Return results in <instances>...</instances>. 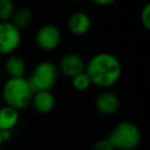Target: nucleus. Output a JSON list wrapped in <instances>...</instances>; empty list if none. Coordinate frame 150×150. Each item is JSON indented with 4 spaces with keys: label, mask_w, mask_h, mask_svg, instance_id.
<instances>
[{
    "label": "nucleus",
    "mask_w": 150,
    "mask_h": 150,
    "mask_svg": "<svg viewBox=\"0 0 150 150\" xmlns=\"http://www.w3.org/2000/svg\"><path fill=\"white\" fill-rule=\"evenodd\" d=\"M11 19V23L21 32L22 29H26L28 26H30L33 21V13L27 7H20L14 11Z\"/></svg>",
    "instance_id": "obj_13"
},
{
    "label": "nucleus",
    "mask_w": 150,
    "mask_h": 150,
    "mask_svg": "<svg viewBox=\"0 0 150 150\" xmlns=\"http://www.w3.org/2000/svg\"><path fill=\"white\" fill-rule=\"evenodd\" d=\"M91 150H115V149L112 148V145L110 144V142H109L107 138H104V139H98V141H96V142L93 144Z\"/></svg>",
    "instance_id": "obj_17"
},
{
    "label": "nucleus",
    "mask_w": 150,
    "mask_h": 150,
    "mask_svg": "<svg viewBox=\"0 0 150 150\" xmlns=\"http://www.w3.org/2000/svg\"><path fill=\"white\" fill-rule=\"evenodd\" d=\"M30 104L40 114H49L56 104L55 96L52 91H36L33 94Z\"/></svg>",
    "instance_id": "obj_10"
},
{
    "label": "nucleus",
    "mask_w": 150,
    "mask_h": 150,
    "mask_svg": "<svg viewBox=\"0 0 150 150\" xmlns=\"http://www.w3.org/2000/svg\"><path fill=\"white\" fill-rule=\"evenodd\" d=\"M5 71L9 77H25L26 73V62L25 60L16 54H11L5 60Z\"/></svg>",
    "instance_id": "obj_11"
},
{
    "label": "nucleus",
    "mask_w": 150,
    "mask_h": 150,
    "mask_svg": "<svg viewBox=\"0 0 150 150\" xmlns=\"http://www.w3.org/2000/svg\"><path fill=\"white\" fill-rule=\"evenodd\" d=\"M14 11V4L11 0H0V22L9 21Z\"/></svg>",
    "instance_id": "obj_15"
},
{
    "label": "nucleus",
    "mask_w": 150,
    "mask_h": 150,
    "mask_svg": "<svg viewBox=\"0 0 150 150\" xmlns=\"http://www.w3.org/2000/svg\"><path fill=\"white\" fill-rule=\"evenodd\" d=\"M70 80H71V86H73V88H75V89L79 90V91L87 90V89L91 86V82H90L88 75H87L84 71L81 73V74H79V75H76V76H74V77L70 79Z\"/></svg>",
    "instance_id": "obj_14"
},
{
    "label": "nucleus",
    "mask_w": 150,
    "mask_h": 150,
    "mask_svg": "<svg viewBox=\"0 0 150 150\" xmlns=\"http://www.w3.org/2000/svg\"><path fill=\"white\" fill-rule=\"evenodd\" d=\"M107 139L115 150H134L141 144L142 132L135 123L122 121L111 129Z\"/></svg>",
    "instance_id": "obj_3"
},
{
    "label": "nucleus",
    "mask_w": 150,
    "mask_h": 150,
    "mask_svg": "<svg viewBox=\"0 0 150 150\" xmlns=\"http://www.w3.org/2000/svg\"><path fill=\"white\" fill-rule=\"evenodd\" d=\"M93 4H95L97 6H101V7H107V6L112 5L114 0H95V1H93Z\"/></svg>",
    "instance_id": "obj_18"
},
{
    "label": "nucleus",
    "mask_w": 150,
    "mask_h": 150,
    "mask_svg": "<svg viewBox=\"0 0 150 150\" xmlns=\"http://www.w3.org/2000/svg\"><path fill=\"white\" fill-rule=\"evenodd\" d=\"M95 108L102 115H112L117 111L120 107V100L112 91H102L95 98Z\"/></svg>",
    "instance_id": "obj_9"
},
{
    "label": "nucleus",
    "mask_w": 150,
    "mask_h": 150,
    "mask_svg": "<svg viewBox=\"0 0 150 150\" xmlns=\"http://www.w3.org/2000/svg\"><path fill=\"white\" fill-rule=\"evenodd\" d=\"M84 73L88 75L91 84L100 88H110L120 80L122 64L114 54L102 52L93 55L86 62Z\"/></svg>",
    "instance_id": "obj_1"
},
{
    "label": "nucleus",
    "mask_w": 150,
    "mask_h": 150,
    "mask_svg": "<svg viewBox=\"0 0 150 150\" xmlns=\"http://www.w3.org/2000/svg\"><path fill=\"white\" fill-rule=\"evenodd\" d=\"M21 43V32L11 21L0 22V55L13 54Z\"/></svg>",
    "instance_id": "obj_5"
},
{
    "label": "nucleus",
    "mask_w": 150,
    "mask_h": 150,
    "mask_svg": "<svg viewBox=\"0 0 150 150\" xmlns=\"http://www.w3.org/2000/svg\"><path fill=\"white\" fill-rule=\"evenodd\" d=\"M35 42L42 50L50 52L59 47L61 42V32L57 26L46 23L41 26L35 34Z\"/></svg>",
    "instance_id": "obj_6"
},
{
    "label": "nucleus",
    "mask_w": 150,
    "mask_h": 150,
    "mask_svg": "<svg viewBox=\"0 0 150 150\" xmlns=\"http://www.w3.org/2000/svg\"><path fill=\"white\" fill-rule=\"evenodd\" d=\"M139 19H141V23L143 25V27L145 29H150V4H146L142 8Z\"/></svg>",
    "instance_id": "obj_16"
},
{
    "label": "nucleus",
    "mask_w": 150,
    "mask_h": 150,
    "mask_svg": "<svg viewBox=\"0 0 150 150\" xmlns=\"http://www.w3.org/2000/svg\"><path fill=\"white\" fill-rule=\"evenodd\" d=\"M57 79H59L57 66L50 61H41L33 68L27 81L32 90L36 93V91H50V89L56 84Z\"/></svg>",
    "instance_id": "obj_4"
},
{
    "label": "nucleus",
    "mask_w": 150,
    "mask_h": 150,
    "mask_svg": "<svg viewBox=\"0 0 150 150\" xmlns=\"http://www.w3.org/2000/svg\"><path fill=\"white\" fill-rule=\"evenodd\" d=\"M90 26H91L90 16L82 11L73 12L67 20L68 30L73 35H77V36L84 35L90 29Z\"/></svg>",
    "instance_id": "obj_8"
},
{
    "label": "nucleus",
    "mask_w": 150,
    "mask_h": 150,
    "mask_svg": "<svg viewBox=\"0 0 150 150\" xmlns=\"http://www.w3.org/2000/svg\"><path fill=\"white\" fill-rule=\"evenodd\" d=\"M19 118L18 110L8 105L0 107V131H11L18 124Z\"/></svg>",
    "instance_id": "obj_12"
},
{
    "label": "nucleus",
    "mask_w": 150,
    "mask_h": 150,
    "mask_svg": "<svg viewBox=\"0 0 150 150\" xmlns=\"http://www.w3.org/2000/svg\"><path fill=\"white\" fill-rule=\"evenodd\" d=\"M2 144H4V139H2V136H1V131H0V148L2 146Z\"/></svg>",
    "instance_id": "obj_19"
},
{
    "label": "nucleus",
    "mask_w": 150,
    "mask_h": 150,
    "mask_svg": "<svg viewBox=\"0 0 150 150\" xmlns=\"http://www.w3.org/2000/svg\"><path fill=\"white\" fill-rule=\"evenodd\" d=\"M33 94L26 77H9L2 86V98L6 105L18 111L30 104Z\"/></svg>",
    "instance_id": "obj_2"
},
{
    "label": "nucleus",
    "mask_w": 150,
    "mask_h": 150,
    "mask_svg": "<svg viewBox=\"0 0 150 150\" xmlns=\"http://www.w3.org/2000/svg\"><path fill=\"white\" fill-rule=\"evenodd\" d=\"M86 68V62L82 59L81 55L76 54V53H68L64 54L57 66V70L59 73H61L62 75L73 79L74 76L81 74L84 71Z\"/></svg>",
    "instance_id": "obj_7"
}]
</instances>
